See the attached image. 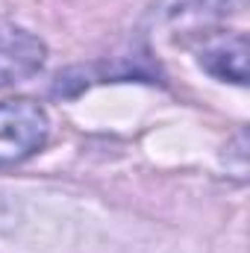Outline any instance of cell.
Wrapping results in <instances>:
<instances>
[{"instance_id":"6da1fadb","label":"cell","mask_w":250,"mask_h":253,"mask_svg":"<svg viewBox=\"0 0 250 253\" xmlns=\"http://www.w3.org/2000/svg\"><path fill=\"white\" fill-rule=\"evenodd\" d=\"M50 118L30 97L0 100V165H18L47 144Z\"/></svg>"},{"instance_id":"277c9868","label":"cell","mask_w":250,"mask_h":253,"mask_svg":"<svg viewBox=\"0 0 250 253\" xmlns=\"http://www.w3.org/2000/svg\"><path fill=\"white\" fill-rule=\"evenodd\" d=\"M248 0H159L150 15L156 24H180V21H212L245 12Z\"/></svg>"},{"instance_id":"7a4b0ae2","label":"cell","mask_w":250,"mask_h":253,"mask_svg":"<svg viewBox=\"0 0 250 253\" xmlns=\"http://www.w3.org/2000/svg\"><path fill=\"white\" fill-rule=\"evenodd\" d=\"M47 59V44L27 27L0 18V85L36 77Z\"/></svg>"},{"instance_id":"3957f363","label":"cell","mask_w":250,"mask_h":253,"mask_svg":"<svg viewBox=\"0 0 250 253\" xmlns=\"http://www.w3.org/2000/svg\"><path fill=\"white\" fill-rule=\"evenodd\" d=\"M200 68L218 80H230L236 85L248 83V36L230 33L224 39L209 42L200 50Z\"/></svg>"}]
</instances>
